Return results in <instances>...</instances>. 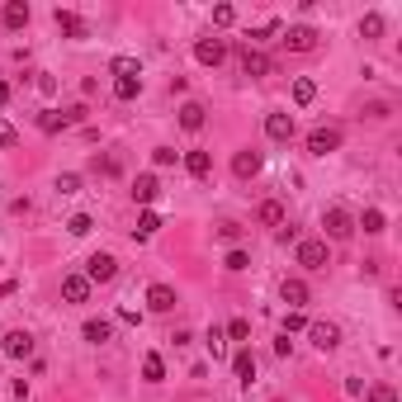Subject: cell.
Masks as SVG:
<instances>
[{
  "label": "cell",
  "mask_w": 402,
  "mask_h": 402,
  "mask_svg": "<svg viewBox=\"0 0 402 402\" xmlns=\"http://www.w3.org/2000/svg\"><path fill=\"white\" fill-rule=\"evenodd\" d=\"M360 227H365V232H384V227H388V218L379 213V208H365V218H360Z\"/></svg>",
  "instance_id": "27"
},
{
  "label": "cell",
  "mask_w": 402,
  "mask_h": 402,
  "mask_svg": "<svg viewBox=\"0 0 402 402\" xmlns=\"http://www.w3.org/2000/svg\"><path fill=\"white\" fill-rule=\"evenodd\" d=\"M185 170L194 175V180H208V175H213V156H208V152H189L185 156Z\"/></svg>",
  "instance_id": "17"
},
{
  "label": "cell",
  "mask_w": 402,
  "mask_h": 402,
  "mask_svg": "<svg viewBox=\"0 0 402 402\" xmlns=\"http://www.w3.org/2000/svg\"><path fill=\"white\" fill-rule=\"evenodd\" d=\"M85 114H90V109H85V105H71V109H66V114H62V119H66V128H71V124H81Z\"/></svg>",
  "instance_id": "40"
},
{
  "label": "cell",
  "mask_w": 402,
  "mask_h": 402,
  "mask_svg": "<svg viewBox=\"0 0 402 402\" xmlns=\"http://www.w3.org/2000/svg\"><path fill=\"white\" fill-rule=\"evenodd\" d=\"M322 227H326L331 242H345V237L355 232V218L345 213V208H326V213H322Z\"/></svg>",
  "instance_id": "2"
},
{
  "label": "cell",
  "mask_w": 402,
  "mask_h": 402,
  "mask_svg": "<svg viewBox=\"0 0 402 402\" xmlns=\"http://www.w3.org/2000/svg\"><path fill=\"white\" fill-rule=\"evenodd\" d=\"M0 19H5V29L10 33H19L24 24H29V5H24V0H10V5L0 10Z\"/></svg>",
  "instance_id": "13"
},
{
  "label": "cell",
  "mask_w": 402,
  "mask_h": 402,
  "mask_svg": "<svg viewBox=\"0 0 402 402\" xmlns=\"http://www.w3.org/2000/svg\"><path fill=\"white\" fill-rule=\"evenodd\" d=\"M114 95H119V100H138L142 81H114Z\"/></svg>",
  "instance_id": "31"
},
{
  "label": "cell",
  "mask_w": 402,
  "mask_h": 402,
  "mask_svg": "<svg viewBox=\"0 0 402 402\" xmlns=\"http://www.w3.org/2000/svg\"><path fill=\"white\" fill-rule=\"evenodd\" d=\"M156 227H161V213H152V208H142V213H138V237H152Z\"/></svg>",
  "instance_id": "26"
},
{
  "label": "cell",
  "mask_w": 402,
  "mask_h": 402,
  "mask_svg": "<svg viewBox=\"0 0 402 402\" xmlns=\"http://www.w3.org/2000/svg\"><path fill=\"white\" fill-rule=\"evenodd\" d=\"M203 114H208V109L194 105V100H189V105H180V128H185V133H199V128H203Z\"/></svg>",
  "instance_id": "18"
},
{
  "label": "cell",
  "mask_w": 402,
  "mask_h": 402,
  "mask_svg": "<svg viewBox=\"0 0 402 402\" xmlns=\"http://www.w3.org/2000/svg\"><path fill=\"white\" fill-rule=\"evenodd\" d=\"M142 379H147V384H161V379H166V360L147 355V360H142Z\"/></svg>",
  "instance_id": "24"
},
{
  "label": "cell",
  "mask_w": 402,
  "mask_h": 402,
  "mask_svg": "<svg viewBox=\"0 0 402 402\" xmlns=\"http://www.w3.org/2000/svg\"><path fill=\"white\" fill-rule=\"evenodd\" d=\"M175 303H180V298H175L170 284H152V289H147V308H152V312H170Z\"/></svg>",
  "instance_id": "9"
},
{
  "label": "cell",
  "mask_w": 402,
  "mask_h": 402,
  "mask_svg": "<svg viewBox=\"0 0 402 402\" xmlns=\"http://www.w3.org/2000/svg\"><path fill=\"white\" fill-rule=\"evenodd\" d=\"M194 62L223 66V62H227V43H223V38H199V43H194Z\"/></svg>",
  "instance_id": "5"
},
{
  "label": "cell",
  "mask_w": 402,
  "mask_h": 402,
  "mask_svg": "<svg viewBox=\"0 0 402 402\" xmlns=\"http://www.w3.org/2000/svg\"><path fill=\"white\" fill-rule=\"evenodd\" d=\"M208 350H213V360H218V355H227V345H223V331H218V326L208 331Z\"/></svg>",
  "instance_id": "39"
},
{
  "label": "cell",
  "mask_w": 402,
  "mask_h": 402,
  "mask_svg": "<svg viewBox=\"0 0 402 402\" xmlns=\"http://www.w3.org/2000/svg\"><path fill=\"white\" fill-rule=\"evenodd\" d=\"M242 71L247 76H270V57L256 52V47H242Z\"/></svg>",
  "instance_id": "16"
},
{
  "label": "cell",
  "mask_w": 402,
  "mask_h": 402,
  "mask_svg": "<svg viewBox=\"0 0 402 402\" xmlns=\"http://www.w3.org/2000/svg\"><path fill=\"white\" fill-rule=\"evenodd\" d=\"M360 33L365 38H384V15H365L360 19Z\"/></svg>",
  "instance_id": "29"
},
{
  "label": "cell",
  "mask_w": 402,
  "mask_h": 402,
  "mask_svg": "<svg viewBox=\"0 0 402 402\" xmlns=\"http://www.w3.org/2000/svg\"><path fill=\"white\" fill-rule=\"evenodd\" d=\"M312 100H317V85L308 76H298L294 81V105H312Z\"/></svg>",
  "instance_id": "25"
},
{
  "label": "cell",
  "mask_w": 402,
  "mask_h": 402,
  "mask_svg": "<svg viewBox=\"0 0 402 402\" xmlns=\"http://www.w3.org/2000/svg\"><path fill=\"white\" fill-rule=\"evenodd\" d=\"M0 345H5V355H10V360H29V355H33V336L24 331V326L5 331V341H0Z\"/></svg>",
  "instance_id": "7"
},
{
  "label": "cell",
  "mask_w": 402,
  "mask_h": 402,
  "mask_svg": "<svg viewBox=\"0 0 402 402\" xmlns=\"http://www.w3.org/2000/svg\"><path fill=\"white\" fill-rule=\"evenodd\" d=\"M227 336H232V341H247L251 336V322H247V317H232V322H227Z\"/></svg>",
  "instance_id": "34"
},
{
  "label": "cell",
  "mask_w": 402,
  "mask_h": 402,
  "mask_svg": "<svg viewBox=\"0 0 402 402\" xmlns=\"http://www.w3.org/2000/svg\"><path fill=\"white\" fill-rule=\"evenodd\" d=\"M10 105V85H5V81H0V109Z\"/></svg>",
  "instance_id": "42"
},
{
  "label": "cell",
  "mask_w": 402,
  "mask_h": 402,
  "mask_svg": "<svg viewBox=\"0 0 402 402\" xmlns=\"http://www.w3.org/2000/svg\"><path fill=\"white\" fill-rule=\"evenodd\" d=\"M76 189H81V175H71V170L57 175V194H76Z\"/></svg>",
  "instance_id": "36"
},
{
  "label": "cell",
  "mask_w": 402,
  "mask_h": 402,
  "mask_svg": "<svg viewBox=\"0 0 402 402\" xmlns=\"http://www.w3.org/2000/svg\"><path fill=\"white\" fill-rule=\"evenodd\" d=\"M284 47H289V52H312V47H317V29H312V24H294V29L284 33Z\"/></svg>",
  "instance_id": "8"
},
{
  "label": "cell",
  "mask_w": 402,
  "mask_h": 402,
  "mask_svg": "<svg viewBox=\"0 0 402 402\" xmlns=\"http://www.w3.org/2000/svg\"><path fill=\"white\" fill-rule=\"evenodd\" d=\"M152 161H156V166H175V147H156Z\"/></svg>",
  "instance_id": "38"
},
{
  "label": "cell",
  "mask_w": 402,
  "mask_h": 402,
  "mask_svg": "<svg viewBox=\"0 0 402 402\" xmlns=\"http://www.w3.org/2000/svg\"><path fill=\"white\" fill-rule=\"evenodd\" d=\"M279 298L289 303V312H298L303 303H308V284H303V279H284V289H279Z\"/></svg>",
  "instance_id": "15"
},
{
  "label": "cell",
  "mask_w": 402,
  "mask_h": 402,
  "mask_svg": "<svg viewBox=\"0 0 402 402\" xmlns=\"http://www.w3.org/2000/svg\"><path fill=\"white\" fill-rule=\"evenodd\" d=\"M232 19H237V10H232V5H213V24H218V29H227Z\"/></svg>",
  "instance_id": "35"
},
{
  "label": "cell",
  "mask_w": 402,
  "mask_h": 402,
  "mask_svg": "<svg viewBox=\"0 0 402 402\" xmlns=\"http://www.w3.org/2000/svg\"><path fill=\"white\" fill-rule=\"evenodd\" d=\"M156 194H161L156 175H138V180H133V199L138 203H156Z\"/></svg>",
  "instance_id": "20"
},
{
  "label": "cell",
  "mask_w": 402,
  "mask_h": 402,
  "mask_svg": "<svg viewBox=\"0 0 402 402\" xmlns=\"http://www.w3.org/2000/svg\"><path fill=\"white\" fill-rule=\"evenodd\" d=\"M114 275H119V261H114L109 251H95L90 261H85V279H90V284H109Z\"/></svg>",
  "instance_id": "1"
},
{
  "label": "cell",
  "mask_w": 402,
  "mask_h": 402,
  "mask_svg": "<svg viewBox=\"0 0 402 402\" xmlns=\"http://www.w3.org/2000/svg\"><path fill=\"white\" fill-rule=\"evenodd\" d=\"M62 298L66 303H85V298H90V279L85 275H66L62 279Z\"/></svg>",
  "instance_id": "10"
},
{
  "label": "cell",
  "mask_w": 402,
  "mask_h": 402,
  "mask_svg": "<svg viewBox=\"0 0 402 402\" xmlns=\"http://www.w3.org/2000/svg\"><path fill=\"white\" fill-rule=\"evenodd\" d=\"M227 270H232V275H242V270H251V256L242 247H232L227 251Z\"/></svg>",
  "instance_id": "30"
},
{
  "label": "cell",
  "mask_w": 402,
  "mask_h": 402,
  "mask_svg": "<svg viewBox=\"0 0 402 402\" xmlns=\"http://www.w3.org/2000/svg\"><path fill=\"white\" fill-rule=\"evenodd\" d=\"M298 265H303V270H326V242L322 237L298 242Z\"/></svg>",
  "instance_id": "3"
},
{
  "label": "cell",
  "mask_w": 402,
  "mask_h": 402,
  "mask_svg": "<svg viewBox=\"0 0 402 402\" xmlns=\"http://www.w3.org/2000/svg\"><path fill=\"white\" fill-rule=\"evenodd\" d=\"M90 227H95V223H90V213H71V218H66V232H71V237H85Z\"/></svg>",
  "instance_id": "28"
},
{
  "label": "cell",
  "mask_w": 402,
  "mask_h": 402,
  "mask_svg": "<svg viewBox=\"0 0 402 402\" xmlns=\"http://www.w3.org/2000/svg\"><path fill=\"white\" fill-rule=\"evenodd\" d=\"M365 398H370V402H398V393H393V384H374Z\"/></svg>",
  "instance_id": "32"
},
{
  "label": "cell",
  "mask_w": 402,
  "mask_h": 402,
  "mask_svg": "<svg viewBox=\"0 0 402 402\" xmlns=\"http://www.w3.org/2000/svg\"><path fill=\"white\" fill-rule=\"evenodd\" d=\"M0 142H5V147H15V142H19V133H15L10 124H0Z\"/></svg>",
  "instance_id": "41"
},
{
  "label": "cell",
  "mask_w": 402,
  "mask_h": 402,
  "mask_svg": "<svg viewBox=\"0 0 402 402\" xmlns=\"http://www.w3.org/2000/svg\"><path fill=\"white\" fill-rule=\"evenodd\" d=\"M303 312H284V336H294V331H303Z\"/></svg>",
  "instance_id": "37"
},
{
  "label": "cell",
  "mask_w": 402,
  "mask_h": 402,
  "mask_svg": "<svg viewBox=\"0 0 402 402\" xmlns=\"http://www.w3.org/2000/svg\"><path fill=\"white\" fill-rule=\"evenodd\" d=\"M303 331H308V341L317 345V350H336L341 345V326L336 322H308Z\"/></svg>",
  "instance_id": "4"
},
{
  "label": "cell",
  "mask_w": 402,
  "mask_h": 402,
  "mask_svg": "<svg viewBox=\"0 0 402 402\" xmlns=\"http://www.w3.org/2000/svg\"><path fill=\"white\" fill-rule=\"evenodd\" d=\"M265 133L275 142H289L294 138V114H270V119H265Z\"/></svg>",
  "instance_id": "14"
},
{
  "label": "cell",
  "mask_w": 402,
  "mask_h": 402,
  "mask_svg": "<svg viewBox=\"0 0 402 402\" xmlns=\"http://www.w3.org/2000/svg\"><path fill=\"white\" fill-rule=\"evenodd\" d=\"M256 170H261V152H251V147H247V152L232 156V175H237V180H251Z\"/></svg>",
  "instance_id": "12"
},
{
  "label": "cell",
  "mask_w": 402,
  "mask_h": 402,
  "mask_svg": "<svg viewBox=\"0 0 402 402\" xmlns=\"http://www.w3.org/2000/svg\"><path fill=\"white\" fill-rule=\"evenodd\" d=\"M38 128H43V133H62V128H66V119H62V114H52V109H47L43 119H38Z\"/></svg>",
  "instance_id": "33"
},
{
  "label": "cell",
  "mask_w": 402,
  "mask_h": 402,
  "mask_svg": "<svg viewBox=\"0 0 402 402\" xmlns=\"http://www.w3.org/2000/svg\"><path fill=\"white\" fill-rule=\"evenodd\" d=\"M341 147V128H312L308 133V152L312 156H331Z\"/></svg>",
  "instance_id": "6"
},
{
  "label": "cell",
  "mask_w": 402,
  "mask_h": 402,
  "mask_svg": "<svg viewBox=\"0 0 402 402\" xmlns=\"http://www.w3.org/2000/svg\"><path fill=\"white\" fill-rule=\"evenodd\" d=\"M114 76L119 81H142V66H138V57H114Z\"/></svg>",
  "instance_id": "23"
},
{
  "label": "cell",
  "mask_w": 402,
  "mask_h": 402,
  "mask_svg": "<svg viewBox=\"0 0 402 402\" xmlns=\"http://www.w3.org/2000/svg\"><path fill=\"white\" fill-rule=\"evenodd\" d=\"M232 374L242 379V384H251V379H256V355H251V350H237L232 355Z\"/></svg>",
  "instance_id": "22"
},
{
  "label": "cell",
  "mask_w": 402,
  "mask_h": 402,
  "mask_svg": "<svg viewBox=\"0 0 402 402\" xmlns=\"http://www.w3.org/2000/svg\"><path fill=\"white\" fill-rule=\"evenodd\" d=\"M52 19H57V29H62V33H71V38H85V33H90V29H85V19H81V15H71V10H57Z\"/></svg>",
  "instance_id": "19"
},
{
  "label": "cell",
  "mask_w": 402,
  "mask_h": 402,
  "mask_svg": "<svg viewBox=\"0 0 402 402\" xmlns=\"http://www.w3.org/2000/svg\"><path fill=\"white\" fill-rule=\"evenodd\" d=\"M81 336L90 341V345H105V341L114 336V322H109V317H90V322L81 326Z\"/></svg>",
  "instance_id": "11"
},
{
  "label": "cell",
  "mask_w": 402,
  "mask_h": 402,
  "mask_svg": "<svg viewBox=\"0 0 402 402\" xmlns=\"http://www.w3.org/2000/svg\"><path fill=\"white\" fill-rule=\"evenodd\" d=\"M275 402H279V398H275Z\"/></svg>",
  "instance_id": "43"
},
{
  "label": "cell",
  "mask_w": 402,
  "mask_h": 402,
  "mask_svg": "<svg viewBox=\"0 0 402 402\" xmlns=\"http://www.w3.org/2000/svg\"><path fill=\"white\" fill-rule=\"evenodd\" d=\"M256 218H261L265 227H284V203H279V199H265L261 208H256Z\"/></svg>",
  "instance_id": "21"
}]
</instances>
